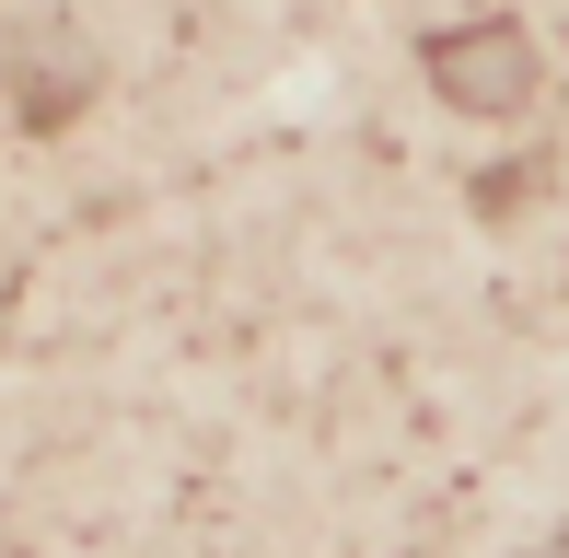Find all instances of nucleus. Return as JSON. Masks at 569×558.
I'll return each mask as SVG.
<instances>
[{"label": "nucleus", "mask_w": 569, "mask_h": 558, "mask_svg": "<svg viewBox=\"0 0 569 558\" xmlns=\"http://www.w3.org/2000/svg\"><path fill=\"white\" fill-rule=\"evenodd\" d=\"M535 82H547V59H535V36H523V23H500V12L430 36V93L465 106V117H523Z\"/></svg>", "instance_id": "f257e3e1"}]
</instances>
